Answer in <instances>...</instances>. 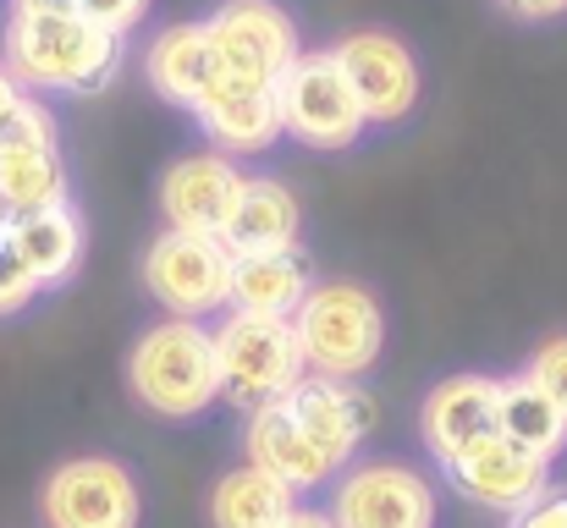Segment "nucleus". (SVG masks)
<instances>
[{
	"instance_id": "nucleus-1",
	"label": "nucleus",
	"mask_w": 567,
	"mask_h": 528,
	"mask_svg": "<svg viewBox=\"0 0 567 528\" xmlns=\"http://www.w3.org/2000/svg\"><path fill=\"white\" fill-rule=\"evenodd\" d=\"M0 66L28 94H100L122 72V33L94 22L78 0H11Z\"/></svg>"
},
{
	"instance_id": "nucleus-2",
	"label": "nucleus",
	"mask_w": 567,
	"mask_h": 528,
	"mask_svg": "<svg viewBox=\"0 0 567 528\" xmlns=\"http://www.w3.org/2000/svg\"><path fill=\"white\" fill-rule=\"evenodd\" d=\"M127 391L155 418H198L220 396L215 337L198 320H155L127 352Z\"/></svg>"
},
{
	"instance_id": "nucleus-3",
	"label": "nucleus",
	"mask_w": 567,
	"mask_h": 528,
	"mask_svg": "<svg viewBox=\"0 0 567 528\" xmlns=\"http://www.w3.org/2000/svg\"><path fill=\"white\" fill-rule=\"evenodd\" d=\"M303 369L326 380H364L385 352V309L364 281H315L292 314Z\"/></svg>"
},
{
	"instance_id": "nucleus-4",
	"label": "nucleus",
	"mask_w": 567,
	"mask_h": 528,
	"mask_svg": "<svg viewBox=\"0 0 567 528\" xmlns=\"http://www.w3.org/2000/svg\"><path fill=\"white\" fill-rule=\"evenodd\" d=\"M276 105H281V133L320 155L353 149L370 133V116H364L337 50H298V61L276 77Z\"/></svg>"
},
{
	"instance_id": "nucleus-5",
	"label": "nucleus",
	"mask_w": 567,
	"mask_h": 528,
	"mask_svg": "<svg viewBox=\"0 0 567 528\" xmlns=\"http://www.w3.org/2000/svg\"><path fill=\"white\" fill-rule=\"evenodd\" d=\"M209 337H215V363H220V396L248 407V413L265 402H281L309 374L292 320L231 309Z\"/></svg>"
},
{
	"instance_id": "nucleus-6",
	"label": "nucleus",
	"mask_w": 567,
	"mask_h": 528,
	"mask_svg": "<svg viewBox=\"0 0 567 528\" xmlns=\"http://www.w3.org/2000/svg\"><path fill=\"white\" fill-rule=\"evenodd\" d=\"M138 276H144V292L177 320H209L231 309V248L209 231L166 226L144 248Z\"/></svg>"
},
{
	"instance_id": "nucleus-7",
	"label": "nucleus",
	"mask_w": 567,
	"mask_h": 528,
	"mask_svg": "<svg viewBox=\"0 0 567 528\" xmlns=\"http://www.w3.org/2000/svg\"><path fill=\"white\" fill-rule=\"evenodd\" d=\"M44 528H138L144 496L127 463L116 457H66L39 485Z\"/></svg>"
},
{
	"instance_id": "nucleus-8",
	"label": "nucleus",
	"mask_w": 567,
	"mask_h": 528,
	"mask_svg": "<svg viewBox=\"0 0 567 528\" xmlns=\"http://www.w3.org/2000/svg\"><path fill=\"white\" fill-rule=\"evenodd\" d=\"M215 44V77L276 89V77L298 61V22L276 0H220L209 17Z\"/></svg>"
},
{
	"instance_id": "nucleus-9",
	"label": "nucleus",
	"mask_w": 567,
	"mask_h": 528,
	"mask_svg": "<svg viewBox=\"0 0 567 528\" xmlns=\"http://www.w3.org/2000/svg\"><path fill=\"white\" fill-rule=\"evenodd\" d=\"M441 468H446V479L457 485L463 501H474V507H485V513H507V518L524 513L535 496L551 490V457H540V452L507 441L502 429L468 441V446H463L457 457H446Z\"/></svg>"
},
{
	"instance_id": "nucleus-10",
	"label": "nucleus",
	"mask_w": 567,
	"mask_h": 528,
	"mask_svg": "<svg viewBox=\"0 0 567 528\" xmlns=\"http://www.w3.org/2000/svg\"><path fill=\"white\" fill-rule=\"evenodd\" d=\"M337 61H342V72H348V83H353V94H359V105L370 116V127H396V122L413 116L424 77H419L413 50L396 33L359 28V33H348L337 44Z\"/></svg>"
},
{
	"instance_id": "nucleus-11",
	"label": "nucleus",
	"mask_w": 567,
	"mask_h": 528,
	"mask_svg": "<svg viewBox=\"0 0 567 528\" xmlns=\"http://www.w3.org/2000/svg\"><path fill=\"white\" fill-rule=\"evenodd\" d=\"M337 528H435V490L408 463H359L331 496Z\"/></svg>"
},
{
	"instance_id": "nucleus-12",
	"label": "nucleus",
	"mask_w": 567,
	"mask_h": 528,
	"mask_svg": "<svg viewBox=\"0 0 567 528\" xmlns=\"http://www.w3.org/2000/svg\"><path fill=\"white\" fill-rule=\"evenodd\" d=\"M237 193H243L237 161L220 155V149H198V155H183V161L166 166V176H161V215L177 231H209V237H220Z\"/></svg>"
},
{
	"instance_id": "nucleus-13",
	"label": "nucleus",
	"mask_w": 567,
	"mask_h": 528,
	"mask_svg": "<svg viewBox=\"0 0 567 528\" xmlns=\"http://www.w3.org/2000/svg\"><path fill=\"white\" fill-rule=\"evenodd\" d=\"M287 407L292 418L309 429V441L342 468L359 441L375 429V396L359 391V380H326V374H303L292 391H287Z\"/></svg>"
},
{
	"instance_id": "nucleus-14",
	"label": "nucleus",
	"mask_w": 567,
	"mask_h": 528,
	"mask_svg": "<svg viewBox=\"0 0 567 528\" xmlns=\"http://www.w3.org/2000/svg\"><path fill=\"white\" fill-rule=\"evenodd\" d=\"M204 138L220 149V155H265L276 149L281 133V105H276V89H259V83H231V77H209L204 100L193 105Z\"/></svg>"
},
{
	"instance_id": "nucleus-15",
	"label": "nucleus",
	"mask_w": 567,
	"mask_h": 528,
	"mask_svg": "<svg viewBox=\"0 0 567 528\" xmlns=\"http://www.w3.org/2000/svg\"><path fill=\"white\" fill-rule=\"evenodd\" d=\"M243 446H248V463L265 468V474H276L287 490H320V485L337 479V463L309 441V429L292 418L287 396H281V402H265V407L248 413V435H243Z\"/></svg>"
},
{
	"instance_id": "nucleus-16",
	"label": "nucleus",
	"mask_w": 567,
	"mask_h": 528,
	"mask_svg": "<svg viewBox=\"0 0 567 528\" xmlns=\"http://www.w3.org/2000/svg\"><path fill=\"white\" fill-rule=\"evenodd\" d=\"M496 374H446L441 385H430L424 407H419V435L435 452V463L457 457L468 441L496 429Z\"/></svg>"
},
{
	"instance_id": "nucleus-17",
	"label": "nucleus",
	"mask_w": 567,
	"mask_h": 528,
	"mask_svg": "<svg viewBox=\"0 0 567 528\" xmlns=\"http://www.w3.org/2000/svg\"><path fill=\"white\" fill-rule=\"evenodd\" d=\"M6 242H11V253L33 270V281H39L44 292H55V287H66V281L78 276V265H83V215H78L72 198H66V204H50V209H33V215H11Z\"/></svg>"
},
{
	"instance_id": "nucleus-18",
	"label": "nucleus",
	"mask_w": 567,
	"mask_h": 528,
	"mask_svg": "<svg viewBox=\"0 0 567 528\" xmlns=\"http://www.w3.org/2000/svg\"><path fill=\"white\" fill-rule=\"evenodd\" d=\"M298 231H303L298 193L276 176H243V193L226 215L220 242L231 253H265V248H298Z\"/></svg>"
},
{
	"instance_id": "nucleus-19",
	"label": "nucleus",
	"mask_w": 567,
	"mask_h": 528,
	"mask_svg": "<svg viewBox=\"0 0 567 528\" xmlns=\"http://www.w3.org/2000/svg\"><path fill=\"white\" fill-rule=\"evenodd\" d=\"M144 77L150 89L177 105V111H193L215 77V44H209V22H172L150 39L144 50Z\"/></svg>"
},
{
	"instance_id": "nucleus-20",
	"label": "nucleus",
	"mask_w": 567,
	"mask_h": 528,
	"mask_svg": "<svg viewBox=\"0 0 567 528\" xmlns=\"http://www.w3.org/2000/svg\"><path fill=\"white\" fill-rule=\"evenodd\" d=\"M309 259L298 248H265V253H231V309L243 314H276L292 320L309 298Z\"/></svg>"
},
{
	"instance_id": "nucleus-21",
	"label": "nucleus",
	"mask_w": 567,
	"mask_h": 528,
	"mask_svg": "<svg viewBox=\"0 0 567 528\" xmlns=\"http://www.w3.org/2000/svg\"><path fill=\"white\" fill-rule=\"evenodd\" d=\"M72 198L61 144H0V204L6 215H33Z\"/></svg>"
},
{
	"instance_id": "nucleus-22",
	"label": "nucleus",
	"mask_w": 567,
	"mask_h": 528,
	"mask_svg": "<svg viewBox=\"0 0 567 528\" xmlns=\"http://www.w3.org/2000/svg\"><path fill=\"white\" fill-rule=\"evenodd\" d=\"M298 507V490H287L276 474L243 463L215 479L209 490V528H276Z\"/></svg>"
},
{
	"instance_id": "nucleus-23",
	"label": "nucleus",
	"mask_w": 567,
	"mask_h": 528,
	"mask_svg": "<svg viewBox=\"0 0 567 528\" xmlns=\"http://www.w3.org/2000/svg\"><path fill=\"white\" fill-rule=\"evenodd\" d=\"M496 429L540 457L567 452V413L529 380V374H507L496 391Z\"/></svg>"
},
{
	"instance_id": "nucleus-24",
	"label": "nucleus",
	"mask_w": 567,
	"mask_h": 528,
	"mask_svg": "<svg viewBox=\"0 0 567 528\" xmlns=\"http://www.w3.org/2000/svg\"><path fill=\"white\" fill-rule=\"evenodd\" d=\"M524 374L557 402L567 413V331H557V337H546L540 348L529 352V363H524Z\"/></svg>"
},
{
	"instance_id": "nucleus-25",
	"label": "nucleus",
	"mask_w": 567,
	"mask_h": 528,
	"mask_svg": "<svg viewBox=\"0 0 567 528\" xmlns=\"http://www.w3.org/2000/svg\"><path fill=\"white\" fill-rule=\"evenodd\" d=\"M44 287L33 281V270L11 253V242L0 237V320H17L22 309H33V298H39Z\"/></svg>"
},
{
	"instance_id": "nucleus-26",
	"label": "nucleus",
	"mask_w": 567,
	"mask_h": 528,
	"mask_svg": "<svg viewBox=\"0 0 567 528\" xmlns=\"http://www.w3.org/2000/svg\"><path fill=\"white\" fill-rule=\"evenodd\" d=\"M78 6H83L94 22H105L111 33H122V39H127V33L150 17V6H155V0H78Z\"/></svg>"
},
{
	"instance_id": "nucleus-27",
	"label": "nucleus",
	"mask_w": 567,
	"mask_h": 528,
	"mask_svg": "<svg viewBox=\"0 0 567 528\" xmlns=\"http://www.w3.org/2000/svg\"><path fill=\"white\" fill-rule=\"evenodd\" d=\"M513 528H567V490L535 496L524 513H513Z\"/></svg>"
},
{
	"instance_id": "nucleus-28",
	"label": "nucleus",
	"mask_w": 567,
	"mask_h": 528,
	"mask_svg": "<svg viewBox=\"0 0 567 528\" xmlns=\"http://www.w3.org/2000/svg\"><path fill=\"white\" fill-rule=\"evenodd\" d=\"M496 6L518 22H563L567 17V0H496Z\"/></svg>"
},
{
	"instance_id": "nucleus-29",
	"label": "nucleus",
	"mask_w": 567,
	"mask_h": 528,
	"mask_svg": "<svg viewBox=\"0 0 567 528\" xmlns=\"http://www.w3.org/2000/svg\"><path fill=\"white\" fill-rule=\"evenodd\" d=\"M22 100H28V89H22V83H17V77L0 66V127H6L17 111H22Z\"/></svg>"
},
{
	"instance_id": "nucleus-30",
	"label": "nucleus",
	"mask_w": 567,
	"mask_h": 528,
	"mask_svg": "<svg viewBox=\"0 0 567 528\" xmlns=\"http://www.w3.org/2000/svg\"><path fill=\"white\" fill-rule=\"evenodd\" d=\"M276 528H337V524H331V513H309V507H292V513H287V518H281Z\"/></svg>"
},
{
	"instance_id": "nucleus-31",
	"label": "nucleus",
	"mask_w": 567,
	"mask_h": 528,
	"mask_svg": "<svg viewBox=\"0 0 567 528\" xmlns=\"http://www.w3.org/2000/svg\"><path fill=\"white\" fill-rule=\"evenodd\" d=\"M6 226H11V215H6V204H0V237H6Z\"/></svg>"
}]
</instances>
